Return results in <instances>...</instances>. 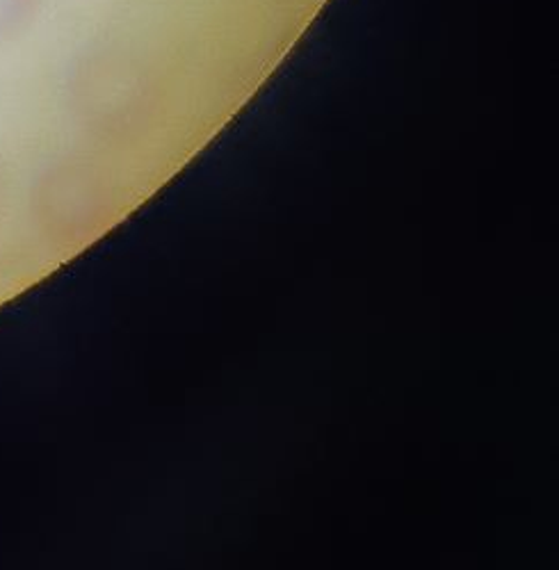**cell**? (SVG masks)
Masks as SVG:
<instances>
[{"instance_id": "6da1fadb", "label": "cell", "mask_w": 559, "mask_h": 570, "mask_svg": "<svg viewBox=\"0 0 559 570\" xmlns=\"http://www.w3.org/2000/svg\"><path fill=\"white\" fill-rule=\"evenodd\" d=\"M41 12V0H0V43L23 37Z\"/></svg>"}]
</instances>
